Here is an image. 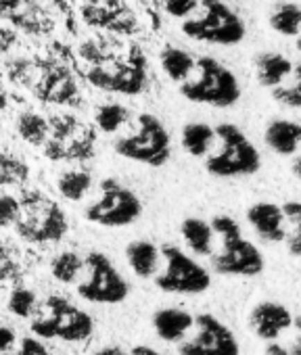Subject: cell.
<instances>
[{
  "label": "cell",
  "mask_w": 301,
  "mask_h": 355,
  "mask_svg": "<svg viewBox=\"0 0 301 355\" xmlns=\"http://www.w3.org/2000/svg\"><path fill=\"white\" fill-rule=\"evenodd\" d=\"M220 146L205 157V169L214 178L253 175L261 167V155L247 134L234 123L216 125Z\"/></svg>",
  "instance_id": "1"
},
{
  "label": "cell",
  "mask_w": 301,
  "mask_h": 355,
  "mask_svg": "<svg viewBox=\"0 0 301 355\" xmlns=\"http://www.w3.org/2000/svg\"><path fill=\"white\" fill-rule=\"evenodd\" d=\"M212 226L216 234L222 236V251L212 257V266L218 274L257 276L264 272V255L251 241L243 236L234 218L220 214L212 218Z\"/></svg>",
  "instance_id": "2"
},
{
  "label": "cell",
  "mask_w": 301,
  "mask_h": 355,
  "mask_svg": "<svg viewBox=\"0 0 301 355\" xmlns=\"http://www.w3.org/2000/svg\"><path fill=\"white\" fill-rule=\"evenodd\" d=\"M199 76L180 84V94L197 105L209 107H232L241 98V84L237 76L212 57L197 59Z\"/></svg>",
  "instance_id": "3"
},
{
  "label": "cell",
  "mask_w": 301,
  "mask_h": 355,
  "mask_svg": "<svg viewBox=\"0 0 301 355\" xmlns=\"http://www.w3.org/2000/svg\"><path fill=\"white\" fill-rule=\"evenodd\" d=\"M201 15L191 17L182 24V34L187 38L216 46H237L245 40L247 28L226 3H222V0H201Z\"/></svg>",
  "instance_id": "4"
},
{
  "label": "cell",
  "mask_w": 301,
  "mask_h": 355,
  "mask_svg": "<svg viewBox=\"0 0 301 355\" xmlns=\"http://www.w3.org/2000/svg\"><path fill=\"white\" fill-rule=\"evenodd\" d=\"M115 153L148 167H164L170 161L172 138L155 115L140 113L136 119V130L115 140Z\"/></svg>",
  "instance_id": "5"
},
{
  "label": "cell",
  "mask_w": 301,
  "mask_h": 355,
  "mask_svg": "<svg viewBox=\"0 0 301 355\" xmlns=\"http://www.w3.org/2000/svg\"><path fill=\"white\" fill-rule=\"evenodd\" d=\"M22 214L15 222V232L28 243H59L69 222L63 209L42 193H28L19 199Z\"/></svg>",
  "instance_id": "6"
},
{
  "label": "cell",
  "mask_w": 301,
  "mask_h": 355,
  "mask_svg": "<svg viewBox=\"0 0 301 355\" xmlns=\"http://www.w3.org/2000/svg\"><path fill=\"white\" fill-rule=\"evenodd\" d=\"M32 330L40 338H61L76 343L86 340L92 334L94 322L84 309H80L65 297L51 295L42 303L38 315L32 320Z\"/></svg>",
  "instance_id": "7"
},
{
  "label": "cell",
  "mask_w": 301,
  "mask_h": 355,
  "mask_svg": "<svg viewBox=\"0 0 301 355\" xmlns=\"http://www.w3.org/2000/svg\"><path fill=\"white\" fill-rule=\"evenodd\" d=\"M142 216V203L115 178H105L101 182V197L90 203L84 211V218L90 224L103 228H123L134 224Z\"/></svg>",
  "instance_id": "8"
},
{
  "label": "cell",
  "mask_w": 301,
  "mask_h": 355,
  "mask_svg": "<svg viewBox=\"0 0 301 355\" xmlns=\"http://www.w3.org/2000/svg\"><path fill=\"white\" fill-rule=\"evenodd\" d=\"M162 255L166 259V268L155 276V284L160 291L178 295H201L212 286L209 272L193 257H189L182 249L174 245H164Z\"/></svg>",
  "instance_id": "9"
},
{
  "label": "cell",
  "mask_w": 301,
  "mask_h": 355,
  "mask_svg": "<svg viewBox=\"0 0 301 355\" xmlns=\"http://www.w3.org/2000/svg\"><path fill=\"white\" fill-rule=\"evenodd\" d=\"M86 270H88V278L78 284V295L82 299L90 303H105V305H115L126 301L130 286L105 253L90 251L86 255Z\"/></svg>",
  "instance_id": "10"
},
{
  "label": "cell",
  "mask_w": 301,
  "mask_h": 355,
  "mask_svg": "<svg viewBox=\"0 0 301 355\" xmlns=\"http://www.w3.org/2000/svg\"><path fill=\"white\" fill-rule=\"evenodd\" d=\"M197 334L178 347L180 355H241V347L232 330L212 313L195 318Z\"/></svg>",
  "instance_id": "11"
},
{
  "label": "cell",
  "mask_w": 301,
  "mask_h": 355,
  "mask_svg": "<svg viewBox=\"0 0 301 355\" xmlns=\"http://www.w3.org/2000/svg\"><path fill=\"white\" fill-rule=\"evenodd\" d=\"M51 159H84L92 153V132L80 125L74 117H65V123H51V136L44 144Z\"/></svg>",
  "instance_id": "12"
},
{
  "label": "cell",
  "mask_w": 301,
  "mask_h": 355,
  "mask_svg": "<svg viewBox=\"0 0 301 355\" xmlns=\"http://www.w3.org/2000/svg\"><path fill=\"white\" fill-rule=\"evenodd\" d=\"M88 82L101 90L121 92V94H138L146 84V69L140 55L123 65H115L113 69L107 67H92L88 71Z\"/></svg>",
  "instance_id": "13"
},
{
  "label": "cell",
  "mask_w": 301,
  "mask_h": 355,
  "mask_svg": "<svg viewBox=\"0 0 301 355\" xmlns=\"http://www.w3.org/2000/svg\"><path fill=\"white\" fill-rule=\"evenodd\" d=\"M284 207L276 203H255L247 209V222L253 226L259 239L268 243H282L286 241V230H284Z\"/></svg>",
  "instance_id": "14"
},
{
  "label": "cell",
  "mask_w": 301,
  "mask_h": 355,
  "mask_svg": "<svg viewBox=\"0 0 301 355\" xmlns=\"http://www.w3.org/2000/svg\"><path fill=\"white\" fill-rule=\"evenodd\" d=\"M291 324H293V315L280 303L264 301L255 305L251 311V328L261 340H268V343L276 340L286 328H291Z\"/></svg>",
  "instance_id": "15"
},
{
  "label": "cell",
  "mask_w": 301,
  "mask_h": 355,
  "mask_svg": "<svg viewBox=\"0 0 301 355\" xmlns=\"http://www.w3.org/2000/svg\"><path fill=\"white\" fill-rule=\"evenodd\" d=\"M264 140L280 157H291L301 146V123L289 119H274L266 125Z\"/></svg>",
  "instance_id": "16"
},
{
  "label": "cell",
  "mask_w": 301,
  "mask_h": 355,
  "mask_svg": "<svg viewBox=\"0 0 301 355\" xmlns=\"http://www.w3.org/2000/svg\"><path fill=\"white\" fill-rule=\"evenodd\" d=\"M295 71V65L280 53L266 51L255 57V78L264 88H278Z\"/></svg>",
  "instance_id": "17"
},
{
  "label": "cell",
  "mask_w": 301,
  "mask_h": 355,
  "mask_svg": "<svg viewBox=\"0 0 301 355\" xmlns=\"http://www.w3.org/2000/svg\"><path fill=\"white\" fill-rule=\"evenodd\" d=\"M195 326V315L180 307H164L153 315V328L160 338L168 343H180L184 334Z\"/></svg>",
  "instance_id": "18"
},
{
  "label": "cell",
  "mask_w": 301,
  "mask_h": 355,
  "mask_svg": "<svg viewBox=\"0 0 301 355\" xmlns=\"http://www.w3.org/2000/svg\"><path fill=\"white\" fill-rule=\"evenodd\" d=\"M160 255L162 249H157L150 241H132L126 247V259L138 278H153L157 274Z\"/></svg>",
  "instance_id": "19"
},
{
  "label": "cell",
  "mask_w": 301,
  "mask_h": 355,
  "mask_svg": "<svg viewBox=\"0 0 301 355\" xmlns=\"http://www.w3.org/2000/svg\"><path fill=\"white\" fill-rule=\"evenodd\" d=\"M180 234L193 253L212 255V245H214V234H216L212 222H205L201 218H187L180 224Z\"/></svg>",
  "instance_id": "20"
},
{
  "label": "cell",
  "mask_w": 301,
  "mask_h": 355,
  "mask_svg": "<svg viewBox=\"0 0 301 355\" xmlns=\"http://www.w3.org/2000/svg\"><path fill=\"white\" fill-rule=\"evenodd\" d=\"M160 63H162L164 73L172 82H178V84L187 82L191 78V73L197 69V59L178 46H166L160 55Z\"/></svg>",
  "instance_id": "21"
},
{
  "label": "cell",
  "mask_w": 301,
  "mask_h": 355,
  "mask_svg": "<svg viewBox=\"0 0 301 355\" xmlns=\"http://www.w3.org/2000/svg\"><path fill=\"white\" fill-rule=\"evenodd\" d=\"M218 138L216 134V128H212L209 123H203V121H193V123H187L182 128V136H180V142H182V148L191 155V157H207L209 148H212V142Z\"/></svg>",
  "instance_id": "22"
},
{
  "label": "cell",
  "mask_w": 301,
  "mask_h": 355,
  "mask_svg": "<svg viewBox=\"0 0 301 355\" xmlns=\"http://www.w3.org/2000/svg\"><path fill=\"white\" fill-rule=\"evenodd\" d=\"M92 187V173L88 169H67L59 175L57 189L63 199L80 203Z\"/></svg>",
  "instance_id": "23"
},
{
  "label": "cell",
  "mask_w": 301,
  "mask_h": 355,
  "mask_svg": "<svg viewBox=\"0 0 301 355\" xmlns=\"http://www.w3.org/2000/svg\"><path fill=\"white\" fill-rule=\"evenodd\" d=\"M270 28L284 36H299L301 34V7L295 3H278L270 13Z\"/></svg>",
  "instance_id": "24"
},
{
  "label": "cell",
  "mask_w": 301,
  "mask_h": 355,
  "mask_svg": "<svg viewBox=\"0 0 301 355\" xmlns=\"http://www.w3.org/2000/svg\"><path fill=\"white\" fill-rule=\"evenodd\" d=\"M17 132L28 144L42 146V144H46V140L51 136V121H46V117H42L38 113L28 111L17 117Z\"/></svg>",
  "instance_id": "25"
},
{
  "label": "cell",
  "mask_w": 301,
  "mask_h": 355,
  "mask_svg": "<svg viewBox=\"0 0 301 355\" xmlns=\"http://www.w3.org/2000/svg\"><path fill=\"white\" fill-rule=\"evenodd\" d=\"M86 268V259H82L78 253L74 251H63L59 253L53 263H51V272L55 276V280L63 282V284H71L76 282V278L80 276V272Z\"/></svg>",
  "instance_id": "26"
},
{
  "label": "cell",
  "mask_w": 301,
  "mask_h": 355,
  "mask_svg": "<svg viewBox=\"0 0 301 355\" xmlns=\"http://www.w3.org/2000/svg\"><path fill=\"white\" fill-rule=\"evenodd\" d=\"M128 109L119 103H109V105H101L94 111V123L101 132L105 134H115L126 121H128Z\"/></svg>",
  "instance_id": "27"
},
{
  "label": "cell",
  "mask_w": 301,
  "mask_h": 355,
  "mask_svg": "<svg viewBox=\"0 0 301 355\" xmlns=\"http://www.w3.org/2000/svg\"><path fill=\"white\" fill-rule=\"evenodd\" d=\"M9 311L17 318H30L36 313L38 309V301H36V295L30 291V288H15L9 297V303H7Z\"/></svg>",
  "instance_id": "28"
},
{
  "label": "cell",
  "mask_w": 301,
  "mask_h": 355,
  "mask_svg": "<svg viewBox=\"0 0 301 355\" xmlns=\"http://www.w3.org/2000/svg\"><path fill=\"white\" fill-rule=\"evenodd\" d=\"M295 82L291 86H278L272 90V96L276 103L291 107V109H301V63L295 65Z\"/></svg>",
  "instance_id": "29"
},
{
  "label": "cell",
  "mask_w": 301,
  "mask_h": 355,
  "mask_svg": "<svg viewBox=\"0 0 301 355\" xmlns=\"http://www.w3.org/2000/svg\"><path fill=\"white\" fill-rule=\"evenodd\" d=\"M286 220L293 222V234L286 236V247L291 255H301V203L299 201H286L284 205Z\"/></svg>",
  "instance_id": "30"
},
{
  "label": "cell",
  "mask_w": 301,
  "mask_h": 355,
  "mask_svg": "<svg viewBox=\"0 0 301 355\" xmlns=\"http://www.w3.org/2000/svg\"><path fill=\"white\" fill-rule=\"evenodd\" d=\"M28 178V167L24 161H19L17 157H13L11 153L3 155V184L11 187V184H24Z\"/></svg>",
  "instance_id": "31"
},
{
  "label": "cell",
  "mask_w": 301,
  "mask_h": 355,
  "mask_svg": "<svg viewBox=\"0 0 301 355\" xmlns=\"http://www.w3.org/2000/svg\"><path fill=\"white\" fill-rule=\"evenodd\" d=\"M19 214H22L19 199H15L13 195H3V199H0V222H3V226L5 228L15 226Z\"/></svg>",
  "instance_id": "32"
},
{
  "label": "cell",
  "mask_w": 301,
  "mask_h": 355,
  "mask_svg": "<svg viewBox=\"0 0 301 355\" xmlns=\"http://www.w3.org/2000/svg\"><path fill=\"white\" fill-rule=\"evenodd\" d=\"M164 7L172 17L187 19L201 7V0H164Z\"/></svg>",
  "instance_id": "33"
},
{
  "label": "cell",
  "mask_w": 301,
  "mask_h": 355,
  "mask_svg": "<svg viewBox=\"0 0 301 355\" xmlns=\"http://www.w3.org/2000/svg\"><path fill=\"white\" fill-rule=\"evenodd\" d=\"M3 355H53V353L40 340L26 336V338L17 340L15 349H11L9 353H3Z\"/></svg>",
  "instance_id": "34"
},
{
  "label": "cell",
  "mask_w": 301,
  "mask_h": 355,
  "mask_svg": "<svg viewBox=\"0 0 301 355\" xmlns=\"http://www.w3.org/2000/svg\"><path fill=\"white\" fill-rule=\"evenodd\" d=\"M0 336H3V340H0V349H3V353H9L17 345V336H15V332L9 326H3V332H0Z\"/></svg>",
  "instance_id": "35"
},
{
  "label": "cell",
  "mask_w": 301,
  "mask_h": 355,
  "mask_svg": "<svg viewBox=\"0 0 301 355\" xmlns=\"http://www.w3.org/2000/svg\"><path fill=\"white\" fill-rule=\"evenodd\" d=\"M130 353L132 355H162L160 351H155L153 347H148V345H136V347H132Z\"/></svg>",
  "instance_id": "36"
},
{
  "label": "cell",
  "mask_w": 301,
  "mask_h": 355,
  "mask_svg": "<svg viewBox=\"0 0 301 355\" xmlns=\"http://www.w3.org/2000/svg\"><path fill=\"white\" fill-rule=\"evenodd\" d=\"M94 355H132V353H126L121 347H117V345H111V347H103V349H98Z\"/></svg>",
  "instance_id": "37"
},
{
  "label": "cell",
  "mask_w": 301,
  "mask_h": 355,
  "mask_svg": "<svg viewBox=\"0 0 301 355\" xmlns=\"http://www.w3.org/2000/svg\"><path fill=\"white\" fill-rule=\"evenodd\" d=\"M15 9H19V0H3V13L11 15Z\"/></svg>",
  "instance_id": "38"
},
{
  "label": "cell",
  "mask_w": 301,
  "mask_h": 355,
  "mask_svg": "<svg viewBox=\"0 0 301 355\" xmlns=\"http://www.w3.org/2000/svg\"><path fill=\"white\" fill-rule=\"evenodd\" d=\"M268 355H289V353L284 349H280L278 345H270L268 347Z\"/></svg>",
  "instance_id": "39"
},
{
  "label": "cell",
  "mask_w": 301,
  "mask_h": 355,
  "mask_svg": "<svg viewBox=\"0 0 301 355\" xmlns=\"http://www.w3.org/2000/svg\"><path fill=\"white\" fill-rule=\"evenodd\" d=\"M291 169H293V173L301 180V157H297V159L293 161V167H291Z\"/></svg>",
  "instance_id": "40"
},
{
  "label": "cell",
  "mask_w": 301,
  "mask_h": 355,
  "mask_svg": "<svg viewBox=\"0 0 301 355\" xmlns=\"http://www.w3.org/2000/svg\"><path fill=\"white\" fill-rule=\"evenodd\" d=\"M289 355H301V338L297 340V345L293 347V351H291Z\"/></svg>",
  "instance_id": "41"
},
{
  "label": "cell",
  "mask_w": 301,
  "mask_h": 355,
  "mask_svg": "<svg viewBox=\"0 0 301 355\" xmlns=\"http://www.w3.org/2000/svg\"><path fill=\"white\" fill-rule=\"evenodd\" d=\"M297 51H301V38L297 40Z\"/></svg>",
  "instance_id": "42"
},
{
  "label": "cell",
  "mask_w": 301,
  "mask_h": 355,
  "mask_svg": "<svg viewBox=\"0 0 301 355\" xmlns=\"http://www.w3.org/2000/svg\"><path fill=\"white\" fill-rule=\"evenodd\" d=\"M297 324H299V326H301V320H297Z\"/></svg>",
  "instance_id": "43"
}]
</instances>
